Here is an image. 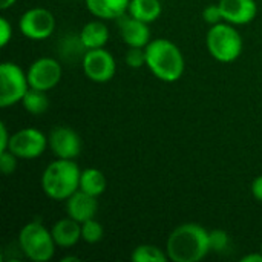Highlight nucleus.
I'll return each instance as SVG.
<instances>
[{
    "label": "nucleus",
    "instance_id": "obj_1",
    "mask_svg": "<svg viewBox=\"0 0 262 262\" xmlns=\"http://www.w3.org/2000/svg\"><path fill=\"white\" fill-rule=\"evenodd\" d=\"M210 252L209 230L196 223H184L177 226L166 241V253L169 261L200 262Z\"/></svg>",
    "mask_w": 262,
    "mask_h": 262
},
{
    "label": "nucleus",
    "instance_id": "obj_2",
    "mask_svg": "<svg viewBox=\"0 0 262 262\" xmlns=\"http://www.w3.org/2000/svg\"><path fill=\"white\" fill-rule=\"evenodd\" d=\"M146 49L147 69L164 83L178 81L186 69V61L181 49L169 38L150 40Z\"/></svg>",
    "mask_w": 262,
    "mask_h": 262
},
{
    "label": "nucleus",
    "instance_id": "obj_3",
    "mask_svg": "<svg viewBox=\"0 0 262 262\" xmlns=\"http://www.w3.org/2000/svg\"><path fill=\"white\" fill-rule=\"evenodd\" d=\"M80 175L81 170L74 160L57 158L41 173V190L54 201H66L80 189Z\"/></svg>",
    "mask_w": 262,
    "mask_h": 262
},
{
    "label": "nucleus",
    "instance_id": "obj_4",
    "mask_svg": "<svg viewBox=\"0 0 262 262\" xmlns=\"http://www.w3.org/2000/svg\"><path fill=\"white\" fill-rule=\"evenodd\" d=\"M206 46L209 54L220 63H232L238 60L244 49L243 35L235 25L221 21L210 26L206 35Z\"/></svg>",
    "mask_w": 262,
    "mask_h": 262
},
{
    "label": "nucleus",
    "instance_id": "obj_5",
    "mask_svg": "<svg viewBox=\"0 0 262 262\" xmlns=\"http://www.w3.org/2000/svg\"><path fill=\"white\" fill-rule=\"evenodd\" d=\"M17 244L23 256L32 262L51 261L57 247L51 230L38 221H31L20 229Z\"/></svg>",
    "mask_w": 262,
    "mask_h": 262
},
{
    "label": "nucleus",
    "instance_id": "obj_6",
    "mask_svg": "<svg viewBox=\"0 0 262 262\" xmlns=\"http://www.w3.org/2000/svg\"><path fill=\"white\" fill-rule=\"evenodd\" d=\"M28 74L12 61L0 64V107H9L20 103L29 89Z\"/></svg>",
    "mask_w": 262,
    "mask_h": 262
},
{
    "label": "nucleus",
    "instance_id": "obj_7",
    "mask_svg": "<svg viewBox=\"0 0 262 262\" xmlns=\"http://www.w3.org/2000/svg\"><path fill=\"white\" fill-rule=\"evenodd\" d=\"M49 141L48 137L37 127H23L11 135L8 150L18 160H34L45 154Z\"/></svg>",
    "mask_w": 262,
    "mask_h": 262
},
{
    "label": "nucleus",
    "instance_id": "obj_8",
    "mask_svg": "<svg viewBox=\"0 0 262 262\" xmlns=\"http://www.w3.org/2000/svg\"><path fill=\"white\" fill-rule=\"evenodd\" d=\"M18 31L29 40H46L55 31V17L46 8H31L20 15Z\"/></svg>",
    "mask_w": 262,
    "mask_h": 262
},
{
    "label": "nucleus",
    "instance_id": "obj_9",
    "mask_svg": "<svg viewBox=\"0 0 262 262\" xmlns=\"http://www.w3.org/2000/svg\"><path fill=\"white\" fill-rule=\"evenodd\" d=\"M81 68L84 75L94 83H107L115 77L117 72V61L114 55L104 49H88L81 60Z\"/></svg>",
    "mask_w": 262,
    "mask_h": 262
},
{
    "label": "nucleus",
    "instance_id": "obj_10",
    "mask_svg": "<svg viewBox=\"0 0 262 262\" xmlns=\"http://www.w3.org/2000/svg\"><path fill=\"white\" fill-rule=\"evenodd\" d=\"M26 74L31 88L48 92L61 81L63 66L54 57H40L29 64Z\"/></svg>",
    "mask_w": 262,
    "mask_h": 262
},
{
    "label": "nucleus",
    "instance_id": "obj_11",
    "mask_svg": "<svg viewBox=\"0 0 262 262\" xmlns=\"http://www.w3.org/2000/svg\"><path fill=\"white\" fill-rule=\"evenodd\" d=\"M49 149L55 158L75 160L81 152V138L69 126H55L48 135Z\"/></svg>",
    "mask_w": 262,
    "mask_h": 262
},
{
    "label": "nucleus",
    "instance_id": "obj_12",
    "mask_svg": "<svg viewBox=\"0 0 262 262\" xmlns=\"http://www.w3.org/2000/svg\"><path fill=\"white\" fill-rule=\"evenodd\" d=\"M118 34L121 40L127 45V48H146L150 41V29L149 23H144L130 14H123L117 20Z\"/></svg>",
    "mask_w": 262,
    "mask_h": 262
},
{
    "label": "nucleus",
    "instance_id": "obj_13",
    "mask_svg": "<svg viewBox=\"0 0 262 262\" xmlns=\"http://www.w3.org/2000/svg\"><path fill=\"white\" fill-rule=\"evenodd\" d=\"M220 8L224 21L235 26L252 23L258 15L256 0H220Z\"/></svg>",
    "mask_w": 262,
    "mask_h": 262
},
{
    "label": "nucleus",
    "instance_id": "obj_14",
    "mask_svg": "<svg viewBox=\"0 0 262 262\" xmlns=\"http://www.w3.org/2000/svg\"><path fill=\"white\" fill-rule=\"evenodd\" d=\"M98 212V198L89 195L83 190H77L66 200V213L72 220L78 221L80 224L95 218Z\"/></svg>",
    "mask_w": 262,
    "mask_h": 262
},
{
    "label": "nucleus",
    "instance_id": "obj_15",
    "mask_svg": "<svg viewBox=\"0 0 262 262\" xmlns=\"http://www.w3.org/2000/svg\"><path fill=\"white\" fill-rule=\"evenodd\" d=\"M51 233L57 247L71 249L77 246L78 241H81V224L71 216H66L54 223V226L51 227Z\"/></svg>",
    "mask_w": 262,
    "mask_h": 262
},
{
    "label": "nucleus",
    "instance_id": "obj_16",
    "mask_svg": "<svg viewBox=\"0 0 262 262\" xmlns=\"http://www.w3.org/2000/svg\"><path fill=\"white\" fill-rule=\"evenodd\" d=\"M80 38L86 49H97V48H104L109 41L111 32L104 20L97 18L88 21L81 29H80Z\"/></svg>",
    "mask_w": 262,
    "mask_h": 262
},
{
    "label": "nucleus",
    "instance_id": "obj_17",
    "mask_svg": "<svg viewBox=\"0 0 262 262\" xmlns=\"http://www.w3.org/2000/svg\"><path fill=\"white\" fill-rule=\"evenodd\" d=\"M88 11L101 20H117L127 12L130 0H84Z\"/></svg>",
    "mask_w": 262,
    "mask_h": 262
},
{
    "label": "nucleus",
    "instance_id": "obj_18",
    "mask_svg": "<svg viewBox=\"0 0 262 262\" xmlns=\"http://www.w3.org/2000/svg\"><path fill=\"white\" fill-rule=\"evenodd\" d=\"M57 52H58V57L63 61L75 63V61H81L83 60V57L88 52V49L83 45V41L80 38V34H66L64 37H61L58 40Z\"/></svg>",
    "mask_w": 262,
    "mask_h": 262
},
{
    "label": "nucleus",
    "instance_id": "obj_19",
    "mask_svg": "<svg viewBox=\"0 0 262 262\" xmlns=\"http://www.w3.org/2000/svg\"><path fill=\"white\" fill-rule=\"evenodd\" d=\"M161 12L163 6L160 0H130L127 8V14L149 25L158 20Z\"/></svg>",
    "mask_w": 262,
    "mask_h": 262
},
{
    "label": "nucleus",
    "instance_id": "obj_20",
    "mask_svg": "<svg viewBox=\"0 0 262 262\" xmlns=\"http://www.w3.org/2000/svg\"><path fill=\"white\" fill-rule=\"evenodd\" d=\"M106 187H107V180L100 169L88 167V169L81 170L80 190L98 198L100 195H103L106 192Z\"/></svg>",
    "mask_w": 262,
    "mask_h": 262
},
{
    "label": "nucleus",
    "instance_id": "obj_21",
    "mask_svg": "<svg viewBox=\"0 0 262 262\" xmlns=\"http://www.w3.org/2000/svg\"><path fill=\"white\" fill-rule=\"evenodd\" d=\"M20 103L25 107V111L32 115H43L49 109V97L46 91H40L34 88L28 89V92L25 94Z\"/></svg>",
    "mask_w": 262,
    "mask_h": 262
},
{
    "label": "nucleus",
    "instance_id": "obj_22",
    "mask_svg": "<svg viewBox=\"0 0 262 262\" xmlns=\"http://www.w3.org/2000/svg\"><path fill=\"white\" fill-rule=\"evenodd\" d=\"M130 261L134 262H167L169 256L166 249H160L154 244H141L135 247L130 253Z\"/></svg>",
    "mask_w": 262,
    "mask_h": 262
},
{
    "label": "nucleus",
    "instance_id": "obj_23",
    "mask_svg": "<svg viewBox=\"0 0 262 262\" xmlns=\"http://www.w3.org/2000/svg\"><path fill=\"white\" fill-rule=\"evenodd\" d=\"M104 236V229L95 218L81 223V241L86 244H98Z\"/></svg>",
    "mask_w": 262,
    "mask_h": 262
},
{
    "label": "nucleus",
    "instance_id": "obj_24",
    "mask_svg": "<svg viewBox=\"0 0 262 262\" xmlns=\"http://www.w3.org/2000/svg\"><path fill=\"white\" fill-rule=\"evenodd\" d=\"M209 244H210V252L223 253L230 246V236L227 235V232L221 229H213L209 232Z\"/></svg>",
    "mask_w": 262,
    "mask_h": 262
},
{
    "label": "nucleus",
    "instance_id": "obj_25",
    "mask_svg": "<svg viewBox=\"0 0 262 262\" xmlns=\"http://www.w3.org/2000/svg\"><path fill=\"white\" fill-rule=\"evenodd\" d=\"M126 64L132 69H140L146 66V49L144 48H127Z\"/></svg>",
    "mask_w": 262,
    "mask_h": 262
},
{
    "label": "nucleus",
    "instance_id": "obj_26",
    "mask_svg": "<svg viewBox=\"0 0 262 262\" xmlns=\"http://www.w3.org/2000/svg\"><path fill=\"white\" fill-rule=\"evenodd\" d=\"M203 20L213 26V25H218L221 21H224V17H223V12H221V8H220V3H212V5H207L204 9H203Z\"/></svg>",
    "mask_w": 262,
    "mask_h": 262
},
{
    "label": "nucleus",
    "instance_id": "obj_27",
    "mask_svg": "<svg viewBox=\"0 0 262 262\" xmlns=\"http://www.w3.org/2000/svg\"><path fill=\"white\" fill-rule=\"evenodd\" d=\"M17 160L18 158L12 152H9V150L0 152V169L3 172V175H11L12 172H15Z\"/></svg>",
    "mask_w": 262,
    "mask_h": 262
},
{
    "label": "nucleus",
    "instance_id": "obj_28",
    "mask_svg": "<svg viewBox=\"0 0 262 262\" xmlns=\"http://www.w3.org/2000/svg\"><path fill=\"white\" fill-rule=\"evenodd\" d=\"M11 38H12V25L8 21L6 17H2L0 18V46L6 48Z\"/></svg>",
    "mask_w": 262,
    "mask_h": 262
},
{
    "label": "nucleus",
    "instance_id": "obj_29",
    "mask_svg": "<svg viewBox=\"0 0 262 262\" xmlns=\"http://www.w3.org/2000/svg\"><path fill=\"white\" fill-rule=\"evenodd\" d=\"M250 192H252V196L262 203V175L256 177L253 181H252V186H250Z\"/></svg>",
    "mask_w": 262,
    "mask_h": 262
},
{
    "label": "nucleus",
    "instance_id": "obj_30",
    "mask_svg": "<svg viewBox=\"0 0 262 262\" xmlns=\"http://www.w3.org/2000/svg\"><path fill=\"white\" fill-rule=\"evenodd\" d=\"M9 140H11V135L8 134V127L5 126V123H0V152L8 150Z\"/></svg>",
    "mask_w": 262,
    "mask_h": 262
},
{
    "label": "nucleus",
    "instance_id": "obj_31",
    "mask_svg": "<svg viewBox=\"0 0 262 262\" xmlns=\"http://www.w3.org/2000/svg\"><path fill=\"white\" fill-rule=\"evenodd\" d=\"M241 262H262V252L259 253H249L241 258Z\"/></svg>",
    "mask_w": 262,
    "mask_h": 262
},
{
    "label": "nucleus",
    "instance_id": "obj_32",
    "mask_svg": "<svg viewBox=\"0 0 262 262\" xmlns=\"http://www.w3.org/2000/svg\"><path fill=\"white\" fill-rule=\"evenodd\" d=\"M15 2H17V0H0V8H2L3 11H6V9H9L11 6H14Z\"/></svg>",
    "mask_w": 262,
    "mask_h": 262
},
{
    "label": "nucleus",
    "instance_id": "obj_33",
    "mask_svg": "<svg viewBox=\"0 0 262 262\" xmlns=\"http://www.w3.org/2000/svg\"><path fill=\"white\" fill-rule=\"evenodd\" d=\"M68 261H78L77 256H68V258H61V262H68Z\"/></svg>",
    "mask_w": 262,
    "mask_h": 262
},
{
    "label": "nucleus",
    "instance_id": "obj_34",
    "mask_svg": "<svg viewBox=\"0 0 262 262\" xmlns=\"http://www.w3.org/2000/svg\"><path fill=\"white\" fill-rule=\"evenodd\" d=\"M261 252H262V244H261Z\"/></svg>",
    "mask_w": 262,
    "mask_h": 262
}]
</instances>
